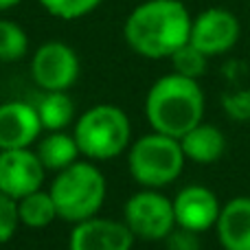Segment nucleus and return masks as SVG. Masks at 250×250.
Listing matches in <instances>:
<instances>
[{"label": "nucleus", "mask_w": 250, "mask_h": 250, "mask_svg": "<svg viewBox=\"0 0 250 250\" xmlns=\"http://www.w3.org/2000/svg\"><path fill=\"white\" fill-rule=\"evenodd\" d=\"M73 136L86 158L112 160L129 147L132 123L119 105L99 104L77 119Z\"/></svg>", "instance_id": "nucleus-5"}, {"label": "nucleus", "mask_w": 250, "mask_h": 250, "mask_svg": "<svg viewBox=\"0 0 250 250\" xmlns=\"http://www.w3.org/2000/svg\"><path fill=\"white\" fill-rule=\"evenodd\" d=\"M185 158L198 165H213L224 156L226 151V136L217 125L198 123L180 138Z\"/></svg>", "instance_id": "nucleus-14"}, {"label": "nucleus", "mask_w": 250, "mask_h": 250, "mask_svg": "<svg viewBox=\"0 0 250 250\" xmlns=\"http://www.w3.org/2000/svg\"><path fill=\"white\" fill-rule=\"evenodd\" d=\"M134 239L125 222L95 215L75 224L68 250H132Z\"/></svg>", "instance_id": "nucleus-11"}, {"label": "nucleus", "mask_w": 250, "mask_h": 250, "mask_svg": "<svg viewBox=\"0 0 250 250\" xmlns=\"http://www.w3.org/2000/svg\"><path fill=\"white\" fill-rule=\"evenodd\" d=\"M29 53V35L18 22L0 18V62H18Z\"/></svg>", "instance_id": "nucleus-18"}, {"label": "nucleus", "mask_w": 250, "mask_h": 250, "mask_svg": "<svg viewBox=\"0 0 250 250\" xmlns=\"http://www.w3.org/2000/svg\"><path fill=\"white\" fill-rule=\"evenodd\" d=\"M123 222L132 235L143 242H165L169 233L176 229L173 200L163 195L158 189H145L134 193L125 202Z\"/></svg>", "instance_id": "nucleus-6"}, {"label": "nucleus", "mask_w": 250, "mask_h": 250, "mask_svg": "<svg viewBox=\"0 0 250 250\" xmlns=\"http://www.w3.org/2000/svg\"><path fill=\"white\" fill-rule=\"evenodd\" d=\"M207 99L198 79L178 73L163 75L151 83L145 97V117L151 129L182 138L191 127L202 123Z\"/></svg>", "instance_id": "nucleus-2"}, {"label": "nucleus", "mask_w": 250, "mask_h": 250, "mask_svg": "<svg viewBox=\"0 0 250 250\" xmlns=\"http://www.w3.org/2000/svg\"><path fill=\"white\" fill-rule=\"evenodd\" d=\"M220 211L222 202L217 193L204 185H189L178 191L173 198L176 226L195 233H207L208 229H215Z\"/></svg>", "instance_id": "nucleus-10"}, {"label": "nucleus", "mask_w": 250, "mask_h": 250, "mask_svg": "<svg viewBox=\"0 0 250 250\" xmlns=\"http://www.w3.org/2000/svg\"><path fill=\"white\" fill-rule=\"evenodd\" d=\"M239 38H242L239 18L224 7L204 9L191 22L189 42L208 57H217L233 51Z\"/></svg>", "instance_id": "nucleus-8"}, {"label": "nucleus", "mask_w": 250, "mask_h": 250, "mask_svg": "<svg viewBox=\"0 0 250 250\" xmlns=\"http://www.w3.org/2000/svg\"><path fill=\"white\" fill-rule=\"evenodd\" d=\"M46 13H51L57 20L73 22L79 18H86L92 13L104 0H38Z\"/></svg>", "instance_id": "nucleus-20"}, {"label": "nucleus", "mask_w": 250, "mask_h": 250, "mask_svg": "<svg viewBox=\"0 0 250 250\" xmlns=\"http://www.w3.org/2000/svg\"><path fill=\"white\" fill-rule=\"evenodd\" d=\"M38 110L26 101L0 104V149L31 147L42 132Z\"/></svg>", "instance_id": "nucleus-12"}, {"label": "nucleus", "mask_w": 250, "mask_h": 250, "mask_svg": "<svg viewBox=\"0 0 250 250\" xmlns=\"http://www.w3.org/2000/svg\"><path fill=\"white\" fill-rule=\"evenodd\" d=\"M105 193H108V182L104 171L92 163H79V160L57 171L51 185V198L55 202L57 217L70 224L95 217L104 207Z\"/></svg>", "instance_id": "nucleus-3"}, {"label": "nucleus", "mask_w": 250, "mask_h": 250, "mask_svg": "<svg viewBox=\"0 0 250 250\" xmlns=\"http://www.w3.org/2000/svg\"><path fill=\"white\" fill-rule=\"evenodd\" d=\"M18 226H20L18 200L0 191V244H7L16 235Z\"/></svg>", "instance_id": "nucleus-21"}, {"label": "nucleus", "mask_w": 250, "mask_h": 250, "mask_svg": "<svg viewBox=\"0 0 250 250\" xmlns=\"http://www.w3.org/2000/svg\"><path fill=\"white\" fill-rule=\"evenodd\" d=\"M191 22L182 0H145L127 13L123 38L136 55L165 60L189 42Z\"/></svg>", "instance_id": "nucleus-1"}, {"label": "nucleus", "mask_w": 250, "mask_h": 250, "mask_svg": "<svg viewBox=\"0 0 250 250\" xmlns=\"http://www.w3.org/2000/svg\"><path fill=\"white\" fill-rule=\"evenodd\" d=\"M165 244H167V250H202V242H200V233L189 229H176L165 237Z\"/></svg>", "instance_id": "nucleus-22"}, {"label": "nucleus", "mask_w": 250, "mask_h": 250, "mask_svg": "<svg viewBox=\"0 0 250 250\" xmlns=\"http://www.w3.org/2000/svg\"><path fill=\"white\" fill-rule=\"evenodd\" d=\"M22 0H0V13H4V11H9V9H13V7H18Z\"/></svg>", "instance_id": "nucleus-24"}, {"label": "nucleus", "mask_w": 250, "mask_h": 250, "mask_svg": "<svg viewBox=\"0 0 250 250\" xmlns=\"http://www.w3.org/2000/svg\"><path fill=\"white\" fill-rule=\"evenodd\" d=\"M18 215L20 224L29 229H46L57 220V208L51 198V191H33L18 200Z\"/></svg>", "instance_id": "nucleus-17"}, {"label": "nucleus", "mask_w": 250, "mask_h": 250, "mask_svg": "<svg viewBox=\"0 0 250 250\" xmlns=\"http://www.w3.org/2000/svg\"><path fill=\"white\" fill-rule=\"evenodd\" d=\"M44 169L42 160L29 147L22 149H0V191L20 200L42 189Z\"/></svg>", "instance_id": "nucleus-9"}, {"label": "nucleus", "mask_w": 250, "mask_h": 250, "mask_svg": "<svg viewBox=\"0 0 250 250\" xmlns=\"http://www.w3.org/2000/svg\"><path fill=\"white\" fill-rule=\"evenodd\" d=\"M215 230L224 250H250V195H237L222 204Z\"/></svg>", "instance_id": "nucleus-13"}, {"label": "nucleus", "mask_w": 250, "mask_h": 250, "mask_svg": "<svg viewBox=\"0 0 250 250\" xmlns=\"http://www.w3.org/2000/svg\"><path fill=\"white\" fill-rule=\"evenodd\" d=\"M35 154L42 160L46 171H62L68 165H73L82 151H79V145L73 134H66L64 129H57V132H48L40 141Z\"/></svg>", "instance_id": "nucleus-15"}, {"label": "nucleus", "mask_w": 250, "mask_h": 250, "mask_svg": "<svg viewBox=\"0 0 250 250\" xmlns=\"http://www.w3.org/2000/svg\"><path fill=\"white\" fill-rule=\"evenodd\" d=\"M224 110L237 121H248L250 119V90H237L224 95Z\"/></svg>", "instance_id": "nucleus-23"}, {"label": "nucleus", "mask_w": 250, "mask_h": 250, "mask_svg": "<svg viewBox=\"0 0 250 250\" xmlns=\"http://www.w3.org/2000/svg\"><path fill=\"white\" fill-rule=\"evenodd\" d=\"M169 60H171L173 73L185 75V77H191V79H200L207 73V66H208V55H204V53L200 51L198 46H193L191 42L180 46Z\"/></svg>", "instance_id": "nucleus-19"}, {"label": "nucleus", "mask_w": 250, "mask_h": 250, "mask_svg": "<svg viewBox=\"0 0 250 250\" xmlns=\"http://www.w3.org/2000/svg\"><path fill=\"white\" fill-rule=\"evenodd\" d=\"M35 110H38L42 127L48 129V132L66 129L73 123V117H75V104L66 95V90H44Z\"/></svg>", "instance_id": "nucleus-16"}, {"label": "nucleus", "mask_w": 250, "mask_h": 250, "mask_svg": "<svg viewBox=\"0 0 250 250\" xmlns=\"http://www.w3.org/2000/svg\"><path fill=\"white\" fill-rule=\"evenodd\" d=\"M79 70L75 48L60 40L40 44L31 60V77L42 90H68L79 79Z\"/></svg>", "instance_id": "nucleus-7"}, {"label": "nucleus", "mask_w": 250, "mask_h": 250, "mask_svg": "<svg viewBox=\"0 0 250 250\" xmlns=\"http://www.w3.org/2000/svg\"><path fill=\"white\" fill-rule=\"evenodd\" d=\"M185 151L180 138L151 132L132 143L127 151L129 176L145 189H163L180 178L185 169Z\"/></svg>", "instance_id": "nucleus-4"}]
</instances>
